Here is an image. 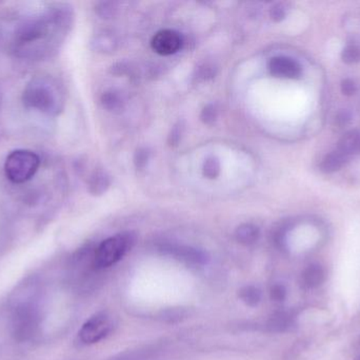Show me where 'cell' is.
Here are the masks:
<instances>
[{
  "mask_svg": "<svg viewBox=\"0 0 360 360\" xmlns=\"http://www.w3.org/2000/svg\"><path fill=\"white\" fill-rule=\"evenodd\" d=\"M73 23V11L68 4H53L19 25L12 50L20 58L40 61L54 55Z\"/></svg>",
  "mask_w": 360,
  "mask_h": 360,
  "instance_id": "1",
  "label": "cell"
},
{
  "mask_svg": "<svg viewBox=\"0 0 360 360\" xmlns=\"http://www.w3.org/2000/svg\"><path fill=\"white\" fill-rule=\"evenodd\" d=\"M23 106L46 116H56L63 111L65 97L58 82L46 75L32 78L23 89Z\"/></svg>",
  "mask_w": 360,
  "mask_h": 360,
  "instance_id": "2",
  "label": "cell"
},
{
  "mask_svg": "<svg viewBox=\"0 0 360 360\" xmlns=\"http://www.w3.org/2000/svg\"><path fill=\"white\" fill-rule=\"evenodd\" d=\"M39 166L40 159L35 152L27 149H17L6 156L4 173L12 183L23 184L36 175Z\"/></svg>",
  "mask_w": 360,
  "mask_h": 360,
  "instance_id": "3",
  "label": "cell"
},
{
  "mask_svg": "<svg viewBox=\"0 0 360 360\" xmlns=\"http://www.w3.org/2000/svg\"><path fill=\"white\" fill-rule=\"evenodd\" d=\"M133 243L131 235L122 234L108 238L97 247L94 266L98 268H110L122 259Z\"/></svg>",
  "mask_w": 360,
  "mask_h": 360,
  "instance_id": "4",
  "label": "cell"
},
{
  "mask_svg": "<svg viewBox=\"0 0 360 360\" xmlns=\"http://www.w3.org/2000/svg\"><path fill=\"white\" fill-rule=\"evenodd\" d=\"M114 328V319L109 313L101 312L91 317L78 333L80 342L93 345L107 337Z\"/></svg>",
  "mask_w": 360,
  "mask_h": 360,
  "instance_id": "5",
  "label": "cell"
},
{
  "mask_svg": "<svg viewBox=\"0 0 360 360\" xmlns=\"http://www.w3.org/2000/svg\"><path fill=\"white\" fill-rule=\"evenodd\" d=\"M38 328V314L35 309L21 306L13 317V334L19 342L30 340Z\"/></svg>",
  "mask_w": 360,
  "mask_h": 360,
  "instance_id": "6",
  "label": "cell"
},
{
  "mask_svg": "<svg viewBox=\"0 0 360 360\" xmlns=\"http://www.w3.org/2000/svg\"><path fill=\"white\" fill-rule=\"evenodd\" d=\"M152 49L162 56L175 54L182 46V38L174 30H162L152 38Z\"/></svg>",
  "mask_w": 360,
  "mask_h": 360,
  "instance_id": "7",
  "label": "cell"
},
{
  "mask_svg": "<svg viewBox=\"0 0 360 360\" xmlns=\"http://www.w3.org/2000/svg\"><path fill=\"white\" fill-rule=\"evenodd\" d=\"M270 73L275 77L296 80L302 76V68L294 58L288 56H274L268 63Z\"/></svg>",
  "mask_w": 360,
  "mask_h": 360,
  "instance_id": "8",
  "label": "cell"
},
{
  "mask_svg": "<svg viewBox=\"0 0 360 360\" xmlns=\"http://www.w3.org/2000/svg\"><path fill=\"white\" fill-rule=\"evenodd\" d=\"M326 278H327V273L323 266L317 263L311 264L302 272L300 283L304 289H317L325 283Z\"/></svg>",
  "mask_w": 360,
  "mask_h": 360,
  "instance_id": "9",
  "label": "cell"
},
{
  "mask_svg": "<svg viewBox=\"0 0 360 360\" xmlns=\"http://www.w3.org/2000/svg\"><path fill=\"white\" fill-rule=\"evenodd\" d=\"M338 151L350 159L352 156L360 154V132L359 131H350L346 133L340 141L338 147Z\"/></svg>",
  "mask_w": 360,
  "mask_h": 360,
  "instance_id": "10",
  "label": "cell"
},
{
  "mask_svg": "<svg viewBox=\"0 0 360 360\" xmlns=\"http://www.w3.org/2000/svg\"><path fill=\"white\" fill-rule=\"evenodd\" d=\"M111 181L109 175L103 170H97L91 175L88 182V188L93 196H101L107 192Z\"/></svg>",
  "mask_w": 360,
  "mask_h": 360,
  "instance_id": "11",
  "label": "cell"
},
{
  "mask_svg": "<svg viewBox=\"0 0 360 360\" xmlns=\"http://www.w3.org/2000/svg\"><path fill=\"white\" fill-rule=\"evenodd\" d=\"M348 161L349 159L345 154L336 149L325 156L321 164V171L326 173H335L342 169Z\"/></svg>",
  "mask_w": 360,
  "mask_h": 360,
  "instance_id": "12",
  "label": "cell"
},
{
  "mask_svg": "<svg viewBox=\"0 0 360 360\" xmlns=\"http://www.w3.org/2000/svg\"><path fill=\"white\" fill-rule=\"evenodd\" d=\"M92 46L98 52L111 53L114 52L117 46V39L109 32H101L93 38Z\"/></svg>",
  "mask_w": 360,
  "mask_h": 360,
  "instance_id": "13",
  "label": "cell"
},
{
  "mask_svg": "<svg viewBox=\"0 0 360 360\" xmlns=\"http://www.w3.org/2000/svg\"><path fill=\"white\" fill-rule=\"evenodd\" d=\"M259 237V230L252 224H243L236 230V238L243 244H253Z\"/></svg>",
  "mask_w": 360,
  "mask_h": 360,
  "instance_id": "14",
  "label": "cell"
},
{
  "mask_svg": "<svg viewBox=\"0 0 360 360\" xmlns=\"http://www.w3.org/2000/svg\"><path fill=\"white\" fill-rule=\"evenodd\" d=\"M101 103H103V107L109 111L122 109V104H124L120 95L114 91H108V92L103 93L101 97Z\"/></svg>",
  "mask_w": 360,
  "mask_h": 360,
  "instance_id": "15",
  "label": "cell"
},
{
  "mask_svg": "<svg viewBox=\"0 0 360 360\" xmlns=\"http://www.w3.org/2000/svg\"><path fill=\"white\" fill-rule=\"evenodd\" d=\"M239 296H240L243 302H245L248 306H256L260 302V298H262L259 290L254 287H243L240 293H239Z\"/></svg>",
  "mask_w": 360,
  "mask_h": 360,
  "instance_id": "16",
  "label": "cell"
},
{
  "mask_svg": "<svg viewBox=\"0 0 360 360\" xmlns=\"http://www.w3.org/2000/svg\"><path fill=\"white\" fill-rule=\"evenodd\" d=\"M220 173V163L217 159L214 156H210L203 163V175L207 179H216Z\"/></svg>",
  "mask_w": 360,
  "mask_h": 360,
  "instance_id": "17",
  "label": "cell"
},
{
  "mask_svg": "<svg viewBox=\"0 0 360 360\" xmlns=\"http://www.w3.org/2000/svg\"><path fill=\"white\" fill-rule=\"evenodd\" d=\"M342 58L346 63H360V46L355 44L346 46L342 51Z\"/></svg>",
  "mask_w": 360,
  "mask_h": 360,
  "instance_id": "18",
  "label": "cell"
},
{
  "mask_svg": "<svg viewBox=\"0 0 360 360\" xmlns=\"http://www.w3.org/2000/svg\"><path fill=\"white\" fill-rule=\"evenodd\" d=\"M291 323L292 319L289 314H285V313H279V314H277L276 316H274V318H273L272 325L275 329L279 330V331H283V330H285L287 328H289Z\"/></svg>",
  "mask_w": 360,
  "mask_h": 360,
  "instance_id": "19",
  "label": "cell"
},
{
  "mask_svg": "<svg viewBox=\"0 0 360 360\" xmlns=\"http://www.w3.org/2000/svg\"><path fill=\"white\" fill-rule=\"evenodd\" d=\"M150 152L147 148H139L134 154V164L137 169H143L149 162Z\"/></svg>",
  "mask_w": 360,
  "mask_h": 360,
  "instance_id": "20",
  "label": "cell"
},
{
  "mask_svg": "<svg viewBox=\"0 0 360 360\" xmlns=\"http://www.w3.org/2000/svg\"><path fill=\"white\" fill-rule=\"evenodd\" d=\"M217 118V110L213 105H207L201 111L200 118L205 124H213Z\"/></svg>",
  "mask_w": 360,
  "mask_h": 360,
  "instance_id": "21",
  "label": "cell"
},
{
  "mask_svg": "<svg viewBox=\"0 0 360 360\" xmlns=\"http://www.w3.org/2000/svg\"><path fill=\"white\" fill-rule=\"evenodd\" d=\"M270 14L273 20L281 21L283 19H285V15H287V8H285V4H275V6L271 8Z\"/></svg>",
  "mask_w": 360,
  "mask_h": 360,
  "instance_id": "22",
  "label": "cell"
},
{
  "mask_svg": "<svg viewBox=\"0 0 360 360\" xmlns=\"http://www.w3.org/2000/svg\"><path fill=\"white\" fill-rule=\"evenodd\" d=\"M182 131H184V126H182L180 123H179L177 125H175L174 128L172 129L170 135H169V145H179L180 139H181Z\"/></svg>",
  "mask_w": 360,
  "mask_h": 360,
  "instance_id": "23",
  "label": "cell"
},
{
  "mask_svg": "<svg viewBox=\"0 0 360 360\" xmlns=\"http://www.w3.org/2000/svg\"><path fill=\"white\" fill-rule=\"evenodd\" d=\"M114 10L115 8H114L113 4H109V2H101L96 6L97 14L103 18H109V16L113 14Z\"/></svg>",
  "mask_w": 360,
  "mask_h": 360,
  "instance_id": "24",
  "label": "cell"
},
{
  "mask_svg": "<svg viewBox=\"0 0 360 360\" xmlns=\"http://www.w3.org/2000/svg\"><path fill=\"white\" fill-rule=\"evenodd\" d=\"M271 297L275 302H283L287 297V290L283 285H275L271 290Z\"/></svg>",
  "mask_w": 360,
  "mask_h": 360,
  "instance_id": "25",
  "label": "cell"
},
{
  "mask_svg": "<svg viewBox=\"0 0 360 360\" xmlns=\"http://www.w3.org/2000/svg\"><path fill=\"white\" fill-rule=\"evenodd\" d=\"M356 91L357 86L356 84H355L354 80H349V78L342 80V92L344 93L345 95H349V97H351V95H354L355 93H356Z\"/></svg>",
  "mask_w": 360,
  "mask_h": 360,
  "instance_id": "26",
  "label": "cell"
},
{
  "mask_svg": "<svg viewBox=\"0 0 360 360\" xmlns=\"http://www.w3.org/2000/svg\"><path fill=\"white\" fill-rule=\"evenodd\" d=\"M214 76V70L213 68L209 67V66H203L202 68H200L199 70V76L198 77H202L203 80H207L209 77H213Z\"/></svg>",
  "mask_w": 360,
  "mask_h": 360,
  "instance_id": "27",
  "label": "cell"
},
{
  "mask_svg": "<svg viewBox=\"0 0 360 360\" xmlns=\"http://www.w3.org/2000/svg\"><path fill=\"white\" fill-rule=\"evenodd\" d=\"M2 105V93L0 92V108H1Z\"/></svg>",
  "mask_w": 360,
  "mask_h": 360,
  "instance_id": "28",
  "label": "cell"
}]
</instances>
